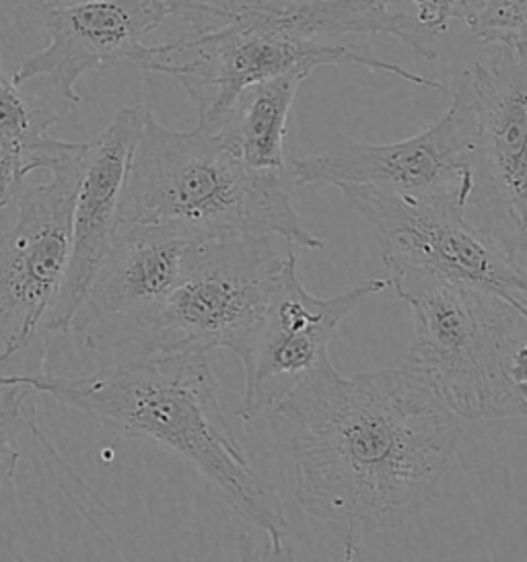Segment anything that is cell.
<instances>
[{"label":"cell","mask_w":527,"mask_h":562,"mask_svg":"<svg viewBox=\"0 0 527 562\" xmlns=\"http://www.w3.org/2000/svg\"><path fill=\"white\" fill-rule=\"evenodd\" d=\"M56 124L58 114L48 103L25 95L0 63V213L32 173L49 171L79 149V143L49 134Z\"/></svg>","instance_id":"2e32d148"},{"label":"cell","mask_w":527,"mask_h":562,"mask_svg":"<svg viewBox=\"0 0 527 562\" xmlns=\"http://www.w3.org/2000/svg\"><path fill=\"white\" fill-rule=\"evenodd\" d=\"M451 103L427 131L397 143L371 145L334 134L328 149L291 166L296 186H357L408 199H458L472 188L476 116L466 77L449 91Z\"/></svg>","instance_id":"9c48e42d"},{"label":"cell","mask_w":527,"mask_h":562,"mask_svg":"<svg viewBox=\"0 0 527 562\" xmlns=\"http://www.w3.org/2000/svg\"><path fill=\"white\" fill-rule=\"evenodd\" d=\"M274 411L289 430L296 505L346 561L427 507L463 435L402 364L346 378L326 359Z\"/></svg>","instance_id":"6da1fadb"},{"label":"cell","mask_w":527,"mask_h":562,"mask_svg":"<svg viewBox=\"0 0 527 562\" xmlns=\"http://www.w3.org/2000/svg\"><path fill=\"white\" fill-rule=\"evenodd\" d=\"M526 7L527 0H484L468 30L480 44L526 52Z\"/></svg>","instance_id":"ac0fdd59"},{"label":"cell","mask_w":527,"mask_h":562,"mask_svg":"<svg viewBox=\"0 0 527 562\" xmlns=\"http://www.w3.org/2000/svg\"><path fill=\"white\" fill-rule=\"evenodd\" d=\"M188 27L147 46L138 67L183 87L198 110V126L213 131L239 91L291 70L365 67L449 95V87L375 56L367 46L317 42L280 18L272 0H188Z\"/></svg>","instance_id":"5b68a950"},{"label":"cell","mask_w":527,"mask_h":562,"mask_svg":"<svg viewBox=\"0 0 527 562\" xmlns=\"http://www.w3.org/2000/svg\"><path fill=\"white\" fill-rule=\"evenodd\" d=\"M385 272L414 319L402 367L460 420L526 416L527 312L486 289L416 268Z\"/></svg>","instance_id":"277c9868"},{"label":"cell","mask_w":527,"mask_h":562,"mask_svg":"<svg viewBox=\"0 0 527 562\" xmlns=\"http://www.w3.org/2000/svg\"><path fill=\"white\" fill-rule=\"evenodd\" d=\"M194 239L155 227H117L68 330L96 352L134 347L148 317L180 281Z\"/></svg>","instance_id":"8fae6325"},{"label":"cell","mask_w":527,"mask_h":562,"mask_svg":"<svg viewBox=\"0 0 527 562\" xmlns=\"http://www.w3.org/2000/svg\"><path fill=\"white\" fill-rule=\"evenodd\" d=\"M378 237L383 266H404L486 289L527 312L526 268L470 223L458 199H408L373 188H338Z\"/></svg>","instance_id":"ba28073f"},{"label":"cell","mask_w":527,"mask_h":562,"mask_svg":"<svg viewBox=\"0 0 527 562\" xmlns=\"http://www.w3.org/2000/svg\"><path fill=\"white\" fill-rule=\"evenodd\" d=\"M181 0H81L54 7L44 21L46 46L16 68L13 83L48 77L66 101L79 103L77 83L87 72L134 65L147 50L148 35L176 18Z\"/></svg>","instance_id":"4fadbf2b"},{"label":"cell","mask_w":527,"mask_h":562,"mask_svg":"<svg viewBox=\"0 0 527 562\" xmlns=\"http://www.w3.org/2000/svg\"><path fill=\"white\" fill-rule=\"evenodd\" d=\"M27 9H32L35 11L37 15H42V13H46L49 9H54V7H63V4H72V2H81V0H21Z\"/></svg>","instance_id":"ffe728a7"},{"label":"cell","mask_w":527,"mask_h":562,"mask_svg":"<svg viewBox=\"0 0 527 562\" xmlns=\"http://www.w3.org/2000/svg\"><path fill=\"white\" fill-rule=\"evenodd\" d=\"M132 225L194 241L280 237L293 248L324 249L296 215L282 173L249 169L211 131H173L150 112L143 117L117 206V227Z\"/></svg>","instance_id":"3957f363"},{"label":"cell","mask_w":527,"mask_h":562,"mask_svg":"<svg viewBox=\"0 0 527 562\" xmlns=\"http://www.w3.org/2000/svg\"><path fill=\"white\" fill-rule=\"evenodd\" d=\"M400 2L411 7L414 18L427 32L435 37H441L451 21H460L466 27H470L484 0H400Z\"/></svg>","instance_id":"d6986e66"},{"label":"cell","mask_w":527,"mask_h":562,"mask_svg":"<svg viewBox=\"0 0 527 562\" xmlns=\"http://www.w3.org/2000/svg\"><path fill=\"white\" fill-rule=\"evenodd\" d=\"M35 394L79 411L105 429L148 441L209 480L235 515L280 557L289 529L277 488L254 470L218 397L209 355H136L89 378L21 375Z\"/></svg>","instance_id":"7a4b0ae2"},{"label":"cell","mask_w":527,"mask_h":562,"mask_svg":"<svg viewBox=\"0 0 527 562\" xmlns=\"http://www.w3.org/2000/svg\"><path fill=\"white\" fill-rule=\"evenodd\" d=\"M385 289V279H367L336 297H315L299 281L296 265L291 266L262 328L242 359L246 385L239 416L254 420L266 408H274L317 364L329 359V340L346 317Z\"/></svg>","instance_id":"7c38bea8"},{"label":"cell","mask_w":527,"mask_h":562,"mask_svg":"<svg viewBox=\"0 0 527 562\" xmlns=\"http://www.w3.org/2000/svg\"><path fill=\"white\" fill-rule=\"evenodd\" d=\"M32 387L19 375V381L2 387L0 396V491L13 479L21 458L19 435L25 427H33Z\"/></svg>","instance_id":"e0dca14e"},{"label":"cell","mask_w":527,"mask_h":562,"mask_svg":"<svg viewBox=\"0 0 527 562\" xmlns=\"http://www.w3.org/2000/svg\"><path fill=\"white\" fill-rule=\"evenodd\" d=\"M310 75L307 70H291L249 85L231 101L211 133L249 169L282 173L287 167V122L296 91Z\"/></svg>","instance_id":"9a60e30c"},{"label":"cell","mask_w":527,"mask_h":562,"mask_svg":"<svg viewBox=\"0 0 527 562\" xmlns=\"http://www.w3.org/2000/svg\"><path fill=\"white\" fill-rule=\"evenodd\" d=\"M4 361L0 359V390L2 387H7V385H11V383H15V381H19V375H7L2 369H4Z\"/></svg>","instance_id":"44dd1931"},{"label":"cell","mask_w":527,"mask_h":562,"mask_svg":"<svg viewBox=\"0 0 527 562\" xmlns=\"http://www.w3.org/2000/svg\"><path fill=\"white\" fill-rule=\"evenodd\" d=\"M295 249L280 237L194 241L180 281L138 334L136 355H209L239 361L254 345Z\"/></svg>","instance_id":"8992f818"},{"label":"cell","mask_w":527,"mask_h":562,"mask_svg":"<svg viewBox=\"0 0 527 562\" xmlns=\"http://www.w3.org/2000/svg\"><path fill=\"white\" fill-rule=\"evenodd\" d=\"M82 150L79 143L52 167L48 182L16 192L15 223L0 235V359L7 364L32 347L65 279Z\"/></svg>","instance_id":"30bf717a"},{"label":"cell","mask_w":527,"mask_h":562,"mask_svg":"<svg viewBox=\"0 0 527 562\" xmlns=\"http://www.w3.org/2000/svg\"><path fill=\"white\" fill-rule=\"evenodd\" d=\"M493 48L491 58L463 72L476 116L466 216L515 265L526 268V52Z\"/></svg>","instance_id":"52a82bcc"},{"label":"cell","mask_w":527,"mask_h":562,"mask_svg":"<svg viewBox=\"0 0 527 562\" xmlns=\"http://www.w3.org/2000/svg\"><path fill=\"white\" fill-rule=\"evenodd\" d=\"M145 112L124 108L82 150L81 178L70 223L65 279L44 319L48 334L68 330L99 265L114 241L122 186L143 128Z\"/></svg>","instance_id":"5bb4252c"}]
</instances>
